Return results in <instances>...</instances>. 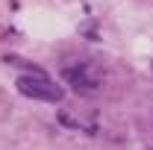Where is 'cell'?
Instances as JSON below:
<instances>
[{"mask_svg":"<svg viewBox=\"0 0 153 150\" xmlns=\"http://www.w3.org/2000/svg\"><path fill=\"white\" fill-rule=\"evenodd\" d=\"M18 91L24 97H33V100H41V103H59L65 91L59 88L53 79H47L44 74H27L18 76Z\"/></svg>","mask_w":153,"mask_h":150,"instance_id":"1","label":"cell"},{"mask_svg":"<svg viewBox=\"0 0 153 150\" xmlns=\"http://www.w3.org/2000/svg\"><path fill=\"white\" fill-rule=\"evenodd\" d=\"M62 76L71 82V88H76V91H91L97 82H100V74H97V68H91V65H68L62 71Z\"/></svg>","mask_w":153,"mask_h":150,"instance_id":"2","label":"cell"}]
</instances>
